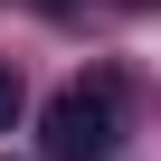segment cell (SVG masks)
I'll return each mask as SVG.
<instances>
[{"mask_svg":"<svg viewBox=\"0 0 161 161\" xmlns=\"http://www.w3.org/2000/svg\"><path fill=\"white\" fill-rule=\"evenodd\" d=\"M47 161H114L123 142V76H76L66 95H47Z\"/></svg>","mask_w":161,"mask_h":161,"instance_id":"obj_1","label":"cell"},{"mask_svg":"<svg viewBox=\"0 0 161 161\" xmlns=\"http://www.w3.org/2000/svg\"><path fill=\"white\" fill-rule=\"evenodd\" d=\"M10 114H19V66L0 57V133H10Z\"/></svg>","mask_w":161,"mask_h":161,"instance_id":"obj_2","label":"cell"}]
</instances>
